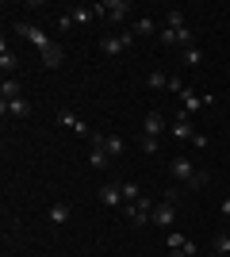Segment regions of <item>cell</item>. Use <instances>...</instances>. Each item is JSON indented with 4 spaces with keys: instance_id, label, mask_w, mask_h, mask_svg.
Returning a JSON list of instances; mask_svg holds the SVG:
<instances>
[{
    "instance_id": "2e32d148",
    "label": "cell",
    "mask_w": 230,
    "mask_h": 257,
    "mask_svg": "<svg viewBox=\"0 0 230 257\" xmlns=\"http://www.w3.org/2000/svg\"><path fill=\"white\" fill-rule=\"evenodd\" d=\"M199 107H203V96H196L192 88H184V92H180V111H184V115H196Z\"/></svg>"
},
{
    "instance_id": "30bf717a",
    "label": "cell",
    "mask_w": 230,
    "mask_h": 257,
    "mask_svg": "<svg viewBox=\"0 0 230 257\" xmlns=\"http://www.w3.org/2000/svg\"><path fill=\"white\" fill-rule=\"evenodd\" d=\"M169 131H173V139H176V142H192V139H196V131H192V123H188L184 111H180V115L169 123Z\"/></svg>"
},
{
    "instance_id": "1f68e13d",
    "label": "cell",
    "mask_w": 230,
    "mask_h": 257,
    "mask_svg": "<svg viewBox=\"0 0 230 257\" xmlns=\"http://www.w3.org/2000/svg\"><path fill=\"white\" fill-rule=\"evenodd\" d=\"M226 257H230V253H226Z\"/></svg>"
},
{
    "instance_id": "9c48e42d",
    "label": "cell",
    "mask_w": 230,
    "mask_h": 257,
    "mask_svg": "<svg viewBox=\"0 0 230 257\" xmlns=\"http://www.w3.org/2000/svg\"><path fill=\"white\" fill-rule=\"evenodd\" d=\"M100 204H104V207H123V204H127V200H123L119 181H111V184H104V188H100Z\"/></svg>"
},
{
    "instance_id": "277c9868",
    "label": "cell",
    "mask_w": 230,
    "mask_h": 257,
    "mask_svg": "<svg viewBox=\"0 0 230 257\" xmlns=\"http://www.w3.org/2000/svg\"><path fill=\"white\" fill-rule=\"evenodd\" d=\"M134 43H138L134 31H131V27H123L119 35H104V39H100V54H104V58H119V54L131 50Z\"/></svg>"
},
{
    "instance_id": "4fadbf2b",
    "label": "cell",
    "mask_w": 230,
    "mask_h": 257,
    "mask_svg": "<svg viewBox=\"0 0 230 257\" xmlns=\"http://www.w3.org/2000/svg\"><path fill=\"white\" fill-rule=\"evenodd\" d=\"M131 31H134V39H153V35H157V23H153V16H138V20L131 23Z\"/></svg>"
},
{
    "instance_id": "83f0119b",
    "label": "cell",
    "mask_w": 230,
    "mask_h": 257,
    "mask_svg": "<svg viewBox=\"0 0 230 257\" xmlns=\"http://www.w3.org/2000/svg\"><path fill=\"white\" fill-rule=\"evenodd\" d=\"M169 92H176V96H180V92H184V81H180V77H169Z\"/></svg>"
},
{
    "instance_id": "8fae6325",
    "label": "cell",
    "mask_w": 230,
    "mask_h": 257,
    "mask_svg": "<svg viewBox=\"0 0 230 257\" xmlns=\"http://www.w3.org/2000/svg\"><path fill=\"white\" fill-rule=\"evenodd\" d=\"M0 115L4 119H27L31 115V104H27V100H8V104H0Z\"/></svg>"
},
{
    "instance_id": "e0dca14e",
    "label": "cell",
    "mask_w": 230,
    "mask_h": 257,
    "mask_svg": "<svg viewBox=\"0 0 230 257\" xmlns=\"http://www.w3.org/2000/svg\"><path fill=\"white\" fill-rule=\"evenodd\" d=\"M180 62H184L188 69H199V65H203V50H199V46H188V50H180Z\"/></svg>"
},
{
    "instance_id": "ffe728a7",
    "label": "cell",
    "mask_w": 230,
    "mask_h": 257,
    "mask_svg": "<svg viewBox=\"0 0 230 257\" xmlns=\"http://www.w3.org/2000/svg\"><path fill=\"white\" fill-rule=\"evenodd\" d=\"M88 165H96V169H108L111 165V158L104 150H100V146H88Z\"/></svg>"
},
{
    "instance_id": "603a6c76",
    "label": "cell",
    "mask_w": 230,
    "mask_h": 257,
    "mask_svg": "<svg viewBox=\"0 0 230 257\" xmlns=\"http://www.w3.org/2000/svg\"><path fill=\"white\" fill-rule=\"evenodd\" d=\"M211 249H215V253H222V257L230 253V234H226V230H222V234H215V242H211Z\"/></svg>"
},
{
    "instance_id": "f546056e",
    "label": "cell",
    "mask_w": 230,
    "mask_h": 257,
    "mask_svg": "<svg viewBox=\"0 0 230 257\" xmlns=\"http://www.w3.org/2000/svg\"><path fill=\"white\" fill-rule=\"evenodd\" d=\"M203 257H222V253H215V249H211V253H203Z\"/></svg>"
},
{
    "instance_id": "7402d4cb",
    "label": "cell",
    "mask_w": 230,
    "mask_h": 257,
    "mask_svg": "<svg viewBox=\"0 0 230 257\" xmlns=\"http://www.w3.org/2000/svg\"><path fill=\"white\" fill-rule=\"evenodd\" d=\"M165 27H188V23H184V12H180V8H169V12H165Z\"/></svg>"
},
{
    "instance_id": "4dcf8cb0",
    "label": "cell",
    "mask_w": 230,
    "mask_h": 257,
    "mask_svg": "<svg viewBox=\"0 0 230 257\" xmlns=\"http://www.w3.org/2000/svg\"><path fill=\"white\" fill-rule=\"evenodd\" d=\"M226 234H230V223H226Z\"/></svg>"
},
{
    "instance_id": "d6986e66",
    "label": "cell",
    "mask_w": 230,
    "mask_h": 257,
    "mask_svg": "<svg viewBox=\"0 0 230 257\" xmlns=\"http://www.w3.org/2000/svg\"><path fill=\"white\" fill-rule=\"evenodd\" d=\"M50 223H54V226L69 223V204H62V200H58V204H50Z\"/></svg>"
},
{
    "instance_id": "d4e9b609",
    "label": "cell",
    "mask_w": 230,
    "mask_h": 257,
    "mask_svg": "<svg viewBox=\"0 0 230 257\" xmlns=\"http://www.w3.org/2000/svg\"><path fill=\"white\" fill-rule=\"evenodd\" d=\"M146 85H150V88H169V77H165L161 69H157V73H150V77H146Z\"/></svg>"
},
{
    "instance_id": "5bb4252c",
    "label": "cell",
    "mask_w": 230,
    "mask_h": 257,
    "mask_svg": "<svg viewBox=\"0 0 230 257\" xmlns=\"http://www.w3.org/2000/svg\"><path fill=\"white\" fill-rule=\"evenodd\" d=\"M0 69H4V73H16V69H20V58H16V50L8 46V39L0 43Z\"/></svg>"
},
{
    "instance_id": "8992f818",
    "label": "cell",
    "mask_w": 230,
    "mask_h": 257,
    "mask_svg": "<svg viewBox=\"0 0 230 257\" xmlns=\"http://www.w3.org/2000/svg\"><path fill=\"white\" fill-rule=\"evenodd\" d=\"M153 226H173L176 223V200H169V196H161V204H153Z\"/></svg>"
},
{
    "instance_id": "5b68a950",
    "label": "cell",
    "mask_w": 230,
    "mask_h": 257,
    "mask_svg": "<svg viewBox=\"0 0 230 257\" xmlns=\"http://www.w3.org/2000/svg\"><path fill=\"white\" fill-rule=\"evenodd\" d=\"M123 215L131 219V226H134V230H142V226L153 219V204H150V196L134 200V204H123Z\"/></svg>"
},
{
    "instance_id": "44dd1931",
    "label": "cell",
    "mask_w": 230,
    "mask_h": 257,
    "mask_svg": "<svg viewBox=\"0 0 230 257\" xmlns=\"http://www.w3.org/2000/svg\"><path fill=\"white\" fill-rule=\"evenodd\" d=\"M119 188H123V200H127V204L142 200V188H138V181H119Z\"/></svg>"
},
{
    "instance_id": "7a4b0ae2",
    "label": "cell",
    "mask_w": 230,
    "mask_h": 257,
    "mask_svg": "<svg viewBox=\"0 0 230 257\" xmlns=\"http://www.w3.org/2000/svg\"><path fill=\"white\" fill-rule=\"evenodd\" d=\"M169 173H173V181H180V184H188V188H207V173L203 169H196L192 165V158H184V154H176L173 161H169Z\"/></svg>"
},
{
    "instance_id": "3957f363",
    "label": "cell",
    "mask_w": 230,
    "mask_h": 257,
    "mask_svg": "<svg viewBox=\"0 0 230 257\" xmlns=\"http://www.w3.org/2000/svg\"><path fill=\"white\" fill-rule=\"evenodd\" d=\"M92 12H96L100 23H123L134 8L127 4V0H100V4H92Z\"/></svg>"
},
{
    "instance_id": "cb8c5ba5",
    "label": "cell",
    "mask_w": 230,
    "mask_h": 257,
    "mask_svg": "<svg viewBox=\"0 0 230 257\" xmlns=\"http://www.w3.org/2000/svg\"><path fill=\"white\" fill-rule=\"evenodd\" d=\"M184 242H188V238L180 234V230H169V238H165V246H169V253H173V249H180Z\"/></svg>"
},
{
    "instance_id": "9a60e30c",
    "label": "cell",
    "mask_w": 230,
    "mask_h": 257,
    "mask_svg": "<svg viewBox=\"0 0 230 257\" xmlns=\"http://www.w3.org/2000/svg\"><path fill=\"white\" fill-rule=\"evenodd\" d=\"M20 96H23L20 81H16V77H4V81H0V104H8V100H20Z\"/></svg>"
},
{
    "instance_id": "ba28073f",
    "label": "cell",
    "mask_w": 230,
    "mask_h": 257,
    "mask_svg": "<svg viewBox=\"0 0 230 257\" xmlns=\"http://www.w3.org/2000/svg\"><path fill=\"white\" fill-rule=\"evenodd\" d=\"M58 123H62V127H69L73 135H81V139H92V127H88L85 119H77L73 111H66V107L58 111Z\"/></svg>"
},
{
    "instance_id": "484cf974",
    "label": "cell",
    "mask_w": 230,
    "mask_h": 257,
    "mask_svg": "<svg viewBox=\"0 0 230 257\" xmlns=\"http://www.w3.org/2000/svg\"><path fill=\"white\" fill-rule=\"evenodd\" d=\"M138 150H142V154H153V150H157V139H150V135H138Z\"/></svg>"
},
{
    "instance_id": "4316f807",
    "label": "cell",
    "mask_w": 230,
    "mask_h": 257,
    "mask_svg": "<svg viewBox=\"0 0 230 257\" xmlns=\"http://www.w3.org/2000/svg\"><path fill=\"white\" fill-rule=\"evenodd\" d=\"M169 257H199V249L192 246V242H184V246H180V249H173Z\"/></svg>"
},
{
    "instance_id": "6da1fadb",
    "label": "cell",
    "mask_w": 230,
    "mask_h": 257,
    "mask_svg": "<svg viewBox=\"0 0 230 257\" xmlns=\"http://www.w3.org/2000/svg\"><path fill=\"white\" fill-rule=\"evenodd\" d=\"M12 31L23 35V39H31L35 50L43 54V62L50 65V69H54V65H62V46H58L54 39L43 31V27H35V23H27V20H16V23H12Z\"/></svg>"
},
{
    "instance_id": "ac0fdd59",
    "label": "cell",
    "mask_w": 230,
    "mask_h": 257,
    "mask_svg": "<svg viewBox=\"0 0 230 257\" xmlns=\"http://www.w3.org/2000/svg\"><path fill=\"white\" fill-rule=\"evenodd\" d=\"M123 146H127V142H123L119 135H108V139H104V146H100V150H104V154H108L111 161H115V158H119V154H123Z\"/></svg>"
},
{
    "instance_id": "52a82bcc",
    "label": "cell",
    "mask_w": 230,
    "mask_h": 257,
    "mask_svg": "<svg viewBox=\"0 0 230 257\" xmlns=\"http://www.w3.org/2000/svg\"><path fill=\"white\" fill-rule=\"evenodd\" d=\"M169 131V119L153 107V111H146V119H142V135H150V139H157V135H165Z\"/></svg>"
},
{
    "instance_id": "f1b7e54d",
    "label": "cell",
    "mask_w": 230,
    "mask_h": 257,
    "mask_svg": "<svg viewBox=\"0 0 230 257\" xmlns=\"http://www.w3.org/2000/svg\"><path fill=\"white\" fill-rule=\"evenodd\" d=\"M222 219H226V223H230V196H226V200H222Z\"/></svg>"
},
{
    "instance_id": "7c38bea8",
    "label": "cell",
    "mask_w": 230,
    "mask_h": 257,
    "mask_svg": "<svg viewBox=\"0 0 230 257\" xmlns=\"http://www.w3.org/2000/svg\"><path fill=\"white\" fill-rule=\"evenodd\" d=\"M69 20H73V27H88V23H96V12H92V4H73Z\"/></svg>"
}]
</instances>
